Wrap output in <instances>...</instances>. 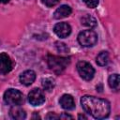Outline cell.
Listing matches in <instances>:
<instances>
[{"mask_svg": "<svg viewBox=\"0 0 120 120\" xmlns=\"http://www.w3.org/2000/svg\"><path fill=\"white\" fill-rule=\"evenodd\" d=\"M81 22H82V24H83L87 27H90V28H93V27L97 26L96 19L94 17H92L91 15H89V14H85L84 16H82V19H81Z\"/></svg>", "mask_w": 120, "mask_h": 120, "instance_id": "14", "label": "cell"}, {"mask_svg": "<svg viewBox=\"0 0 120 120\" xmlns=\"http://www.w3.org/2000/svg\"><path fill=\"white\" fill-rule=\"evenodd\" d=\"M82 1L85 3V5L87 7L91 8H94L98 5V0H82Z\"/></svg>", "mask_w": 120, "mask_h": 120, "instance_id": "18", "label": "cell"}, {"mask_svg": "<svg viewBox=\"0 0 120 120\" xmlns=\"http://www.w3.org/2000/svg\"><path fill=\"white\" fill-rule=\"evenodd\" d=\"M78 42L83 47H93L98 42V35L93 30H83L78 35Z\"/></svg>", "mask_w": 120, "mask_h": 120, "instance_id": "4", "label": "cell"}, {"mask_svg": "<svg viewBox=\"0 0 120 120\" xmlns=\"http://www.w3.org/2000/svg\"><path fill=\"white\" fill-rule=\"evenodd\" d=\"M53 31L54 33L61 38H65L67 37H68L71 33V27L68 22H58L54 25L53 27Z\"/></svg>", "mask_w": 120, "mask_h": 120, "instance_id": "7", "label": "cell"}, {"mask_svg": "<svg viewBox=\"0 0 120 120\" xmlns=\"http://www.w3.org/2000/svg\"><path fill=\"white\" fill-rule=\"evenodd\" d=\"M81 105L85 112L96 119H104L109 116L111 106L108 100L94 96L85 95L81 98Z\"/></svg>", "mask_w": 120, "mask_h": 120, "instance_id": "1", "label": "cell"}, {"mask_svg": "<svg viewBox=\"0 0 120 120\" xmlns=\"http://www.w3.org/2000/svg\"><path fill=\"white\" fill-rule=\"evenodd\" d=\"M8 2H9V0H0V4H7Z\"/></svg>", "mask_w": 120, "mask_h": 120, "instance_id": "22", "label": "cell"}, {"mask_svg": "<svg viewBox=\"0 0 120 120\" xmlns=\"http://www.w3.org/2000/svg\"><path fill=\"white\" fill-rule=\"evenodd\" d=\"M77 70L79 75L85 81H90L95 75V69L92 65L86 61H79L77 63Z\"/></svg>", "mask_w": 120, "mask_h": 120, "instance_id": "5", "label": "cell"}, {"mask_svg": "<svg viewBox=\"0 0 120 120\" xmlns=\"http://www.w3.org/2000/svg\"><path fill=\"white\" fill-rule=\"evenodd\" d=\"M41 1H42V3H43L45 6H47V7H49V8L54 7V6L57 5L58 2H59V0H41Z\"/></svg>", "mask_w": 120, "mask_h": 120, "instance_id": "19", "label": "cell"}, {"mask_svg": "<svg viewBox=\"0 0 120 120\" xmlns=\"http://www.w3.org/2000/svg\"><path fill=\"white\" fill-rule=\"evenodd\" d=\"M69 58L68 57H60L55 55H48L47 63L49 68L53 70L55 73H61L67 66L69 64Z\"/></svg>", "mask_w": 120, "mask_h": 120, "instance_id": "2", "label": "cell"}, {"mask_svg": "<svg viewBox=\"0 0 120 120\" xmlns=\"http://www.w3.org/2000/svg\"><path fill=\"white\" fill-rule=\"evenodd\" d=\"M12 67H13V64L10 57L5 52H1L0 53V73L7 74L10 72L12 69Z\"/></svg>", "mask_w": 120, "mask_h": 120, "instance_id": "8", "label": "cell"}, {"mask_svg": "<svg viewBox=\"0 0 120 120\" xmlns=\"http://www.w3.org/2000/svg\"><path fill=\"white\" fill-rule=\"evenodd\" d=\"M28 101L33 106H39L45 102V96L39 88L32 89L28 94Z\"/></svg>", "mask_w": 120, "mask_h": 120, "instance_id": "6", "label": "cell"}, {"mask_svg": "<svg viewBox=\"0 0 120 120\" xmlns=\"http://www.w3.org/2000/svg\"><path fill=\"white\" fill-rule=\"evenodd\" d=\"M9 115L11 118L16 120H22V119H25L26 117V113L24 110H22L19 106H12V108L9 111Z\"/></svg>", "mask_w": 120, "mask_h": 120, "instance_id": "12", "label": "cell"}, {"mask_svg": "<svg viewBox=\"0 0 120 120\" xmlns=\"http://www.w3.org/2000/svg\"><path fill=\"white\" fill-rule=\"evenodd\" d=\"M108 83H109V86H110L112 90L118 91V90H119V87H120L119 75H118L117 73L110 75V77H109V79H108Z\"/></svg>", "mask_w": 120, "mask_h": 120, "instance_id": "13", "label": "cell"}, {"mask_svg": "<svg viewBox=\"0 0 120 120\" xmlns=\"http://www.w3.org/2000/svg\"><path fill=\"white\" fill-rule=\"evenodd\" d=\"M97 63L100 67L107 66L109 63V53L108 52H100L97 56Z\"/></svg>", "mask_w": 120, "mask_h": 120, "instance_id": "15", "label": "cell"}, {"mask_svg": "<svg viewBox=\"0 0 120 120\" xmlns=\"http://www.w3.org/2000/svg\"><path fill=\"white\" fill-rule=\"evenodd\" d=\"M59 103L61 105V107L65 110H73L75 108V102H74V99L72 98V96L70 95H63L60 99H59Z\"/></svg>", "mask_w": 120, "mask_h": 120, "instance_id": "10", "label": "cell"}, {"mask_svg": "<svg viewBox=\"0 0 120 120\" xmlns=\"http://www.w3.org/2000/svg\"><path fill=\"white\" fill-rule=\"evenodd\" d=\"M35 80H36V73H35V71H33L31 69L23 71L20 76L21 83L23 85H26V86L32 84L35 82Z\"/></svg>", "mask_w": 120, "mask_h": 120, "instance_id": "9", "label": "cell"}, {"mask_svg": "<svg viewBox=\"0 0 120 120\" xmlns=\"http://www.w3.org/2000/svg\"><path fill=\"white\" fill-rule=\"evenodd\" d=\"M41 84H42V87L44 90L52 91L53 89V87L55 86V82L52 78H45V79H42Z\"/></svg>", "mask_w": 120, "mask_h": 120, "instance_id": "16", "label": "cell"}, {"mask_svg": "<svg viewBox=\"0 0 120 120\" xmlns=\"http://www.w3.org/2000/svg\"><path fill=\"white\" fill-rule=\"evenodd\" d=\"M4 101L11 106H20L23 103V96L19 90L9 88L4 94Z\"/></svg>", "mask_w": 120, "mask_h": 120, "instance_id": "3", "label": "cell"}, {"mask_svg": "<svg viewBox=\"0 0 120 120\" xmlns=\"http://www.w3.org/2000/svg\"><path fill=\"white\" fill-rule=\"evenodd\" d=\"M58 118H59V115H56L52 112H49L46 115V119H58Z\"/></svg>", "mask_w": 120, "mask_h": 120, "instance_id": "20", "label": "cell"}, {"mask_svg": "<svg viewBox=\"0 0 120 120\" xmlns=\"http://www.w3.org/2000/svg\"><path fill=\"white\" fill-rule=\"evenodd\" d=\"M56 45V49H57V51L58 52H68V48L66 46V44H64V43H61V42H56L55 43Z\"/></svg>", "mask_w": 120, "mask_h": 120, "instance_id": "17", "label": "cell"}, {"mask_svg": "<svg viewBox=\"0 0 120 120\" xmlns=\"http://www.w3.org/2000/svg\"><path fill=\"white\" fill-rule=\"evenodd\" d=\"M71 8L68 5H62L60 6L53 13V17L57 20L59 19H63V18H66V17H68L70 14H71Z\"/></svg>", "mask_w": 120, "mask_h": 120, "instance_id": "11", "label": "cell"}, {"mask_svg": "<svg viewBox=\"0 0 120 120\" xmlns=\"http://www.w3.org/2000/svg\"><path fill=\"white\" fill-rule=\"evenodd\" d=\"M79 118H83V119H86V117H85L84 115H82V114H81V115H79Z\"/></svg>", "mask_w": 120, "mask_h": 120, "instance_id": "23", "label": "cell"}, {"mask_svg": "<svg viewBox=\"0 0 120 120\" xmlns=\"http://www.w3.org/2000/svg\"><path fill=\"white\" fill-rule=\"evenodd\" d=\"M59 118H72V116L71 115H68V114H66V113H63V114H61V115H59Z\"/></svg>", "mask_w": 120, "mask_h": 120, "instance_id": "21", "label": "cell"}]
</instances>
